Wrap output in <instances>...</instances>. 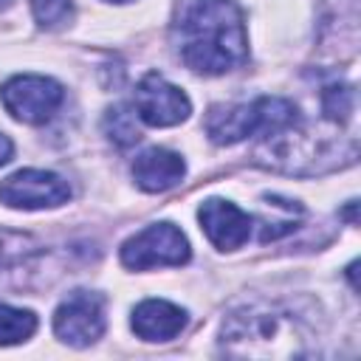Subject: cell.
Segmentation results:
<instances>
[{
    "label": "cell",
    "mask_w": 361,
    "mask_h": 361,
    "mask_svg": "<svg viewBox=\"0 0 361 361\" xmlns=\"http://www.w3.org/2000/svg\"><path fill=\"white\" fill-rule=\"evenodd\" d=\"M31 11L42 28H59L71 20L73 6L71 0H31Z\"/></svg>",
    "instance_id": "9a60e30c"
},
{
    "label": "cell",
    "mask_w": 361,
    "mask_h": 361,
    "mask_svg": "<svg viewBox=\"0 0 361 361\" xmlns=\"http://www.w3.org/2000/svg\"><path fill=\"white\" fill-rule=\"evenodd\" d=\"M107 3H130V0H107Z\"/></svg>",
    "instance_id": "d6986e66"
},
{
    "label": "cell",
    "mask_w": 361,
    "mask_h": 361,
    "mask_svg": "<svg viewBox=\"0 0 361 361\" xmlns=\"http://www.w3.org/2000/svg\"><path fill=\"white\" fill-rule=\"evenodd\" d=\"M37 330V316L31 310L23 307H11V305H0V344H20L28 341Z\"/></svg>",
    "instance_id": "4fadbf2b"
},
{
    "label": "cell",
    "mask_w": 361,
    "mask_h": 361,
    "mask_svg": "<svg viewBox=\"0 0 361 361\" xmlns=\"http://www.w3.org/2000/svg\"><path fill=\"white\" fill-rule=\"evenodd\" d=\"M11 3H14V0H0V8H8Z\"/></svg>",
    "instance_id": "ac0fdd59"
},
{
    "label": "cell",
    "mask_w": 361,
    "mask_h": 361,
    "mask_svg": "<svg viewBox=\"0 0 361 361\" xmlns=\"http://www.w3.org/2000/svg\"><path fill=\"white\" fill-rule=\"evenodd\" d=\"M189 240L172 223H152L121 245V262L133 271L189 262Z\"/></svg>",
    "instance_id": "277c9868"
},
{
    "label": "cell",
    "mask_w": 361,
    "mask_h": 361,
    "mask_svg": "<svg viewBox=\"0 0 361 361\" xmlns=\"http://www.w3.org/2000/svg\"><path fill=\"white\" fill-rule=\"evenodd\" d=\"M183 172V158L164 147H149L133 161V178L144 192H166L180 183Z\"/></svg>",
    "instance_id": "30bf717a"
},
{
    "label": "cell",
    "mask_w": 361,
    "mask_h": 361,
    "mask_svg": "<svg viewBox=\"0 0 361 361\" xmlns=\"http://www.w3.org/2000/svg\"><path fill=\"white\" fill-rule=\"evenodd\" d=\"M197 220L200 228L206 231V237L220 248V251H234L240 248L248 234H251V214H245L243 209H237L228 200L220 197H209L200 203L197 209Z\"/></svg>",
    "instance_id": "9c48e42d"
},
{
    "label": "cell",
    "mask_w": 361,
    "mask_h": 361,
    "mask_svg": "<svg viewBox=\"0 0 361 361\" xmlns=\"http://www.w3.org/2000/svg\"><path fill=\"white\" fill-rule=\"evenodd\" d=\"M11 152H14V144H11V138L0 133V166L11 161Z\"/></svg>",
    "instance_id": "e0dca14e"
},
{
    "label": "cell",
    "mask_w": 361,
    "mask_h": 361,
    "mask_svg": "<svg viewBox=\"0 0 361 361\" xmlns=\"http://www.w3.org/2000/svg\"><path fill=\"white\" fill-rule=\"evenodd\" d=\"M353 107H355V96H353V87L350 85H327L322 90V110L330 121L336 124H344L350 116H353Z\"/></svg>",
    "instance_id": "5bb4252c"
},
{
    "label": "cell",
    "mask_w": 361,
    "mask_h": 361,
    "mask_svg": "<svg viewBox=\"0 0 361 361\" xmlns=\"http://www.w3.org/2000/svg\"><path fill=\"white\" fill-rule=\"evenodd\" d=\"M37 243L28 234H17V231H0V265L25 257Z\"/></svg>",
    "instance_id": "2e32d148"
},
{
    "label": "cell",
    "mask_w": 361,
    "mask_h": 361,
    "mask_svg": "<svg viewBox=\"0 0 361 361\" xmlns=\"http://www.w3.org/2000/svg\"><path fill=\"white\" fill-rule=\"evenodd\" d=\"M299 121L296 104L279 96H259L251 104L212 107L206 116V133L214 144H237L248 135H274Z\"/></svg>",
    "instance_id": "3957f363"
},
{
    "label": "cell",
    "mask_w": 361,
    "mask_h": 361,
    "mask_svg": "<svg viewBox=\"0 0 361 361\" xmlns=\"http://www.w3.org/2000/svg\"><path fill=\"white\" fill-rule=\"evenodd\" d=\"M178 51L186 68L220 76L248 59L243 11L234 0H192L178 23Z\"/></svg>",
    "instance_id": "6da1fadb"
},
{
    "label": "cell",
    "mask_w": 361,
    "mask_h": 361,
    "mask_svg": "<svg viewBox=\"0 0 361 361\" xmlns=\"http://www.w3.org/2000/svg\"><path fill=\"white\" fill-rule=\"evenodd\" d=\"M102 124H104V135L116 147H121V149H127V147H133V144L141 141V130L135 124V113L127 104H113L104 113V121Z\"/></svg>",
    "instance_id": "7c38bea8"
},
{
    "label": "cell",
    "mask_w": 361,
    "mask_h": 361,
    "mask_svg": "<svg viewBox=\"0 0 361 361\" xmlns=\"http://www.w3.org/2000/svg\"><path fill=\"white\" fill-rule=\"evenodd\" d=\"M68 200V180L45 169H20L0 180V203L8 209H54Z\"/></svg>",
    "instance_id": "52a82bcc"
},
{
    "label": "cell",
    "mask_w": 361,
    "mask_h": 361,
    "mask_svg": "<svg viewBox=\"0 0 361 361\" xmlns=\"http://www.w3.org/2000/svg\"><path fill=\"white\" fill-rule=\"evenodd\" d=\"M54 333L71 347H87L104 333V296L93 290H73L54 313Z\"/></svg>",
    "instance_id": "8992f818"
},
{
    "label": "cell",
    "mask_w": 361,
    "mask_h": 361,
    "mask_svg": "<svg viewBox=\"0 0 361 361\" xmlns=\"http://www.w3.org/2000/svg\"><path fill=\"white\" fill-rule=\"evenodd\" d=\"M186 327V310L166 299H144L133 310V330L144 341H169Z\"/></svg>",
    "instance_id": "8fae6325"
},
{
    "label": "cell",
    "mask_w": 361,
    "mask_h": 361,
    "mask_svg": "<svg viewBox=\"0 0 361 361\" xmlns=\"http://www.w3.org/2000/svg\"><path fill=\"white\" fill-rule=\"evenodd\" d=\"M220 347L231 358H299L307 353V330L279 305H245L226 316Z\"/></svg>",
    "instance_id": "7a4b0ae2"
},
{
    "label": "cell",
    "mask_w": 361,
    "mask_h": 361,
    "mask_svg": "<svg viewBox=\"0 0 361 361\" xmlns=\"http://www.w3.org/2000/svg\"><path fill=\"white\" fill-rule=\"evenodd\" d=\"M65 90L59 82L48 79V76H37V73H23L8 79L0 87V102L3 107L25 124H42L48 121L56 107L62 104Z\"/></svg>",
    "instance_id": "5b68a950"
},
{
    "label": "cell",
    "mask_w": 361,
    "mask_h": 361,
    "mask_svg": "<svg viewBox=\"0 0 361 361\" xmlns=\"http://www.w3.org/2000/svg\"><path fill=\"white\" fill-rule=\"evenodd\" d=\"M135 110L138 118L149 127H172L192 113V102L180 87L169 85L164 76L147 73L135 87Z\"/></svg>",
    "instance_id": "ba28073f"
}]
</instances>
